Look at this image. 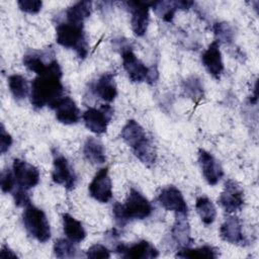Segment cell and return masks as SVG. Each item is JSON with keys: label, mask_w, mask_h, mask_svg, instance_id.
I'll use <instances>...</instances> for the list:
<instances>
[{"label": "cell", "mask_w": 259, "mask_h": 259, "mask_svg": "<svg viewBox=\"0 0 259 259\" xmlns=\"http://www.w3.org/2000/svg\"><path fill=\"white\" fill-rule=\"evenodd\" d=\"M62 76L61 66L55 59L50 63L45 73L37 75L31 81L29 99L33 108L40 109L44 106L53 108L64 97V86L61 81Z\"/></svg>", "instance_id": "obj_1"}, {"label": "cell", "mask_w": 259, "mask_h": 259, "mask_svg": "<svg viewBox=\"0 0 259 259\" xmlns=\"http://www.w3.org/2000/svg\"><path fill=\"white\" fill-rule=\"evenodd\" d=\"M120 137L132 149L135 156L146 166H152L156 161V150L145 128L135 119H130L123 125Z\"/></svg>", "instance_id": "obj_2"}, {"label": "cell", "mask_w": 259, "mask_h": 259, "mask_svg": "<svg viewBox=\"0 0 259 259\" xmlns=\"http://www.w3.org/2000/svg\"><path fill=\"white\" fill-rule=\"evenodd\" d=\"M152 211L151 202L135 188H131L124 204L115 202L112 207L113 218L119 227L125 226L132 220H144Z\"/></svg>", "instance_id": "obj_3"}, {"label": "cell", "mask_w": 259, "mask_h": 259, "mask_svg": "<svg viewBox=\"0 0 259 259\" xmlns=\"http://www.w3.org/2000/svg\"><path fill=\"white\" fill-rule=\"evenodd\" d=\"M56 40L60 46L74 50L80 59H85L88 55L89 46L83 24L68 21L58 24L56 27Z\"/></svg>", "instance_id": "obj_4"}, {"label": "cell", "mask_w": 259, "mask_h": 259, "mask_svg": "<svg viewBox=\"0 0 259 259\" xmlns=\"http://www.w3.org/2000/svg\"><path fill=\"white\" fill-rule=\"evenodd\" d=\"M22 222L25 230L33 239L46 243L51 239V227L46 213L31 203L25 206L22 213Z\"/></svg>", "instance_id": "obj_5"}, {"label": "cell", "mask_w": 259, "mask_h": 259, "mask_svg": "<svg viewBox=\"0 0 259 259\" xmlns=\"http://www.w3.org/2000/svg\"><path fill=\"white\" fill-rule=\"evenodd\" d=\"M121 49L122 67L132 82L153 83L157 79V70H155L153 67H147L140 59H138L132 48L122 47Z\"/></svg>", "instance_id": "obj_6"}, {"label": "cell", "mask_w": 259, "mask_h": 259, "mask_svg": "<svg viewBox=\"0 0 259 259\" xmlns=\"http://www.w3.org/2000/svg\"><path fill=\"white\" fill-rule=\"evenodd\" d=\"M113 115V109L109 104H103L99 108L90 107L84 111L82 118L85 126L96 135L104 134Z\"/></svg>", "instance_id": "obj_7"}, {"label": "cell", "mask_w": 259, "mask_h": 259, "mask_svg": "<svg viewBox=\"0 0 259 259\" xmlns=\"http://www.w3.org/2000/svg\"><path fill=\"white\" fill-rule=\"evenodd\" d=\"M152 2L147 1H127L126 7L131 12V24L135 35L143 36L148 28L150 16L149 8L152 7Z\"/></svg>", "instance_id": "obj_8"}, {"label": "cell", "mask_w": 259, "mask_h": 259, "mask_svg": "<svg viewBox=\"0 0 259 259\" xmlns=\"http://www.w3.org/2000/svg\"><path fill=\"white\" fill-rule=\"evenodd\" d=\"M158 201L162 207L174 211L176 215H186L188 206L182 192L174 185L164 187L158 195Z\"/></svg>", "instance_id": "obj_9"}, {"label": "cell", "mask_w": 259, "mask_h": 259, "mask_svg": "<svg viewBox=\"0 0 259 259\" xmlns=\"http://www.w3.org/2000/svg\"><path fill=\"white\" fill-rule=\"evenodd\" d=\"M219 202L227 212L240 210L245 202L242 187L233 179L227 180L219 197Z\"/></svg>", "instance_id": "obj_10"}, {"label": "cell", "mask_w": 259, "mask_h": 259, "mask_svg": "<svg viewBox=\"0 0 259 259\" xmlns=\"http://www.w3.org/2000/svg\"><path fill=\"white\" fill-rule=\"evenodd\" d=\"M12 168L18 187L28 190L38 184L39 171L35 166L27 163L24 160L16 158L13 160Z\"/></svg>", "instance_id": "obj_11"}, {"label": "cell", "mask_w": 259, "mask_h": 259, "mask_svg": "<svg viewBox=\"0 0 259 259\" xmlns=\"http://www.w3.org/2000/svg\"><path fill=\"white\" fill-rule=\"evenodd\" d=\"M52 178L55 183L64 185L68 190L73 189L76 185V174L67 158L63 155L55 154L54 156Z\"/></svg>", "instance_id": "obj_12"}, {"label": "cell", "mask_w": 259, "mask_h": 259, "mask_svg": "<svg viewBox=\"0 0 259 259\" xmlns=\"http://www.w3.org/2000/svg\"><path fill=\"white\" fill-rule=\"evenodd\" d=\"M89 193L97 201L105 203L112 197V183L108 175V168H101L89 184Z\"/></svg>", "instance_id": "obj_13"}, {"label": "cell", "mask_w": 259, "mask_h": 259, "mask_svg": "<svg viewBox=\"0 0 259 259\" xmlns=\"http://www.w3.org/2000/svg\"><path fill=\"white\" fill-rule=\"evenodd\" d=\"M114 250L123 258L152 259L159 256L158 250L146 240H142L131 246L119 243L115 246Z\"/></svg>", "instance_id": "obj_14"}, {"label": "cell", "mask_w": 259, "mask_h": 259, "mask_svg": "<svg viewBox=\"0 0 259 259\" xmlns=\"http://www.w3.org/2000/svg\"><path fill=\"white\" fill-rule=\"evenodd\" d=\"M198 163L202 175L209 185H215L224 176V170L220 162L203 149L198 151Z\"/></svg>", "instance_id": "obj_15"}, {"label": "cell", "mask_w": 259, "mask_h": 259, "mask_svg": "<svg viewBox=\"0 0 259 259\" xmlns=\"http://www.w3.org/2000/svg\"><path fill=\"white\" fill-rule=\"evenodd\" d=\"M201 62L209 75L217 80L221 78V75L224 72V63L220 44L217 40H213L203 52L201 55Z\"/></svg>", "instance_id": "obj_16"}, {"label": "cell", "mask_w": 259, "mask_h": 259, "mask_svg": "<svg viewBox=\"0 0 259 259\" xmlns=\"http://www.w3.org/2000/svg\"><path fill=\"white\" fill-rule=\"evenodd\" d=\"M220 236L222 240L230 244L244 245L246 243L241 221L236 215H229L225 219L220 228Z\"/></svg>", "instance_id": "obj_17"}, {"label": "cell", "mask_w": 259, "mask_h": 259, "mask_svg": "<svg viewBox=\"0 0 259 259\" xmlns=\"http://www.w3.org/2000/svg\"><path fill=\"white\" fill-rule=\"evenodd\" d=\"M52 109L55 110L56 118L61 123L75 124L80 120V110L70 96L62 97Z\"/></svg>", "instance_id": "obj_18"}, {"label": "cell", "mask_w": 259, "mask_h": 259, "mask_svg": "<svg viewBox=\"0 0 259 259\" xmlns=\"http://www.w3.org/2000/svg\"><path fill=\"white\" fill-rule=\"evenodd\" d=\"M92 92L106 102H111L117 95V87L114 76L111 73H104L93 84Z\"/></svg>", "instance_id": "obj_19"}, {"label": "cell", "mask_w": 259, "mask_h": 259, "mask_svg": "<svg viewBox=\"0 0 259 259\" xmlns=\"http://www.w3.org/2000/svg\"><path fill=\"white\" fill-rule=\"evenodd\" d=\"M193 5L191 1H153L152 8L164 21H172L177 10H187Z\"/></svg>", "instance_id": "obj_20"}, {"label": "cell", "mask_w": 259, "mask_h": 259, "mask_svg": "<svg viewBox=\"0 0 259 259\" xmlns=\"http://www.w3.org/2000/svg\"><path fill=\"white\" fill-rule=\"evenodd\" d=\"M48 55H50L49 51H29L23 56V65L29 71L34 72L36 75H40L47 71L50 63L53 61L46 62L45 58H47Z\"/></svg>", "instance_id": "obj_21"}, {"label": "cell", "mask_w": 259, "mask_h": 259, "mask_svg": "<svg viewBox=\"0 0 259 259\" xmlns=\"http://www.w3.org/2000/svg\"><path fill=\"white\" fill-rule=\"evenodd\" d=\"M62 222L64 233L69 240L74 243H80L85 239L86 231L81 222L69 213L62 214Z\"/></svg>", "instance_id": "obj_22"}, {"label": "cell", "mask_w": 259, "mask_h": 259, "mask_svg": "<svg viewBox=\"0 0 259 259\" xmlns=\"http://www.w3.org/2000/svg\"><path fill=\"white\" fill-rule=\"evenodd\" d=\"M171 235L173 241L180 249L189 246V244L191 243V238L186 215H176V221L172 228Z\"/></svg>", "instance_id": "obj_23"}, {"label": "cell", "mask_w": 259, "mask_h": 259, "mask_svg": "<svg viewBox=\"0 0 259 259\" xmlns=\"http://www.w3.org/2000/svg\"><path fill=\"white\" fill-rule=\"evenodd\" d=\"M83 153L87 161L92 164H103L106 161L105 149L102 143L95 138H88L86 140Z\"/></svg>", "instance_id": "obj_24"}, {"label": "cell", "mask_w": 259, "mask_h": 259, "mask_svg": "<svg viewBox=\"0 0 259 259\" xmlns=\"http://www.w3.org/2000/svg\"><path fill=\"white\" fill-rule=\"evenodd\" d=\"M92 11V2L91 1H79L70 6L66 10V18L68 22L83 24L84 20L88 18Z\"/></svg>", "instance_id": "obj_25"}, {"label": "cell", "mask_w": 259, "mask_h": 259, "mask_svg": "<svg viewBox=\"0 0 259 259\" xmlns=\"http://www.w3.org/2000/svg\"><path fill=\"white\" fill-rule=\"evenodd\" d=\"M8 87L16 100H23L30 92V87L25 77L19 74H12L8 77Z\"/></svg>", "instance_id": "obj_26"}, {"label": "cell", "mask_w": 259, "mask_h": 259, "mask_svg": "<svg viewBox=\"0 0 259 259\" xmlns=\"http://www.w3.org/2000/svg\"><path fill=\"white\" fill-rule=\"evenodd\" d=\"M195 208L201 222L204 225L208 226L214 222L217 217V209L209 198L205 196L197 197L195 201Z\"/></svg>", "instance_id": "obj_27"}, {"label": "cell", "mask_w": 259, "mask_h": 259, "mask_svg": "<svg viewBox=\"0 0 259 259\" xmlns=\"http://www.w3.org/2000/svg\"><path fill=\"white\" fill-rule=\"evenodd\" d=\"M179 258H217L218 250L211 246H201L197 248L185 247L179 249L176 254Z\"/></svg>", "instance_id": "obj_28"}, {"label": "cell", "mask_w": 259, "mask_h": 259, "mask_svg": "<svg viewBox=\"0 0 259 259\" xmlns=\"http://www.w3.org/2000/svg\"><path fill=\"white\" fill-rule=\"evenodd\" d=\"M54 254L58 258H73L77 256V248L74 242L67 239H58L53 247Z\"/></svg>", "instance_id": "obj_29"}, {"label": "cell", "mask_w": 259, "mask_h": 259, "mask_svg": "<svg viewBox=\"0 0 259 259\" xmlns=\"http://www.w3.org/2000/svg\"><path fill=\"white\" fill-rule=\"evenodd\" d=\"M183 91L193 100H199L203 96L201 81L195 76H192L183 82Z\"/></svg>", "instance_id": "obj_30"}, {"label": "cell", "mask_w": 259, "mask_h": 259, "mask_svg": "<svg viewBox=\"0 0 259 259\" xmlns=\"http://www.w3.org/2000/svg\"><path fill=\"white\" fill-rule=\"evenodd\" d=\"M213 32L219 44H230L234 39V31L227 22H217L213 24Z\"/></svg>", "instance_id": "obj_31"}, {"label": "cell", "mask_w": 259, "mask_h": 259, "mask_svg": "<svg viewBox=\"0 0 259 259\" xmlns=\"http://www.w3.org/2000/svg\"><path fill=\"white\" fill-rule=\"evenodd\" d=\"M15 183H16V181H15L13 171H11L10 169H5L1 172L0 186H1L2 192H4V193L11 192L12 189L14 188Z\"/></svg>", "instance_id": "obj_32"}, {"label": "cell", "mask_w": 259, "mask_h": 259, "mask_svg": "<svg viewBox=\"0 0 259 259\" xmlns=\"http://www.w3.org/2000/svg\"><path fill=\"white\" fill-rule=\"evenodd\" d=\"M17 5L21 11L29 14H35L40 11L42 2L39 0H18Z\"/></svg>", "instance_id": "obj_33"}, {"label": "cell", "mask_w": 259, "mask_h": 259, "mask_svg": "<svg viewBox=\"0 0 259 259\" xmlns=\"http://www.w3.org/2000/svg\"><path fill=\"white\" fill-rule=\"evenodd\" d=\"M86 256L88 258H109L110 257V251L101 244H94L91 247L88 248L86 251Z\"/></svg>", "instance_id": "obj_34"}, {"label": "cell", "mask_w": 259, "mask_h": 259, "mask_svg": "<svg viewBox=\"0 0 259 259\" xmlns=\"http://www.w3.org/2000/svg\"><path fill=\"white\" fill-rule=\"evenodd\" d=\"M12 137L10 136V134H8L4 127L3 124H1L0 127V151L1 154H5L9 148L12 145Z\"/></svg>", "instance_id": "obj_35"}, {"label": "cell", "mask_w": 259, "mask_h": 259, "mask_svg": "<svg viewBox=\"0 0 259 259\" xmlns=\"http://www.w3.org/2000/svg\"><path fill=\"white\" fill-rule=\"evenodd\" d=\"M13 198H14V202L17 206H27L28 204H30V198L28 196V194L26 193L25 189H22L20 187H18L16 189V191L13 192Z\"/></svg>", "instance_id": "obj_36"}, {"label": "cell", "mask_w": 259, "mask_h": 259, "mask_svg": "<svg viewBox=\"0 0 259 259\" xmlns=\"http://www.w3.org/2000/svg\"><path fill=\"white\" fill-rule=\"evenodd\" d=\"M0 256L1 258H17V255L11 251L7 246L3 245L0 251Z\"/></svg>", "instance_id": "obj_37"}]
</instances>
